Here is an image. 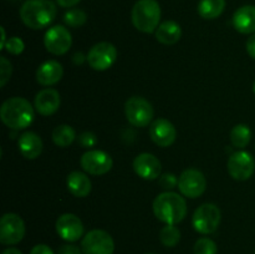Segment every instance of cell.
Instances as JSON below:
<instances>
[{
  "label": "cell",
  "mask_w": 255,
  "mask_h": 254,
  "mask_svg": "<svg viewBox=\"0 0 255 254\" xmlns=\"http://www.w3.org/2000/svg\"><path fill=\"white\" fill-rule=\"evenodd\" d=\"M153 213L158 221L176 226L187 216V202L181 194L166 191L154 198Z\"/></svg>",
  "instance_id": "obj_1"
},
{
  "label": "cell",
  "mask_w": 255,
  "mask_h": 254,
  "mask_svg": "<svg viewBox=\"0 0 255 254\" xmlns=\"http://www.w3.org/2000/svg\"><path fill=\"white\" fill-rule=\"evenodd\" d=\"M57 15V7L51 0H26L20 7V17L27 27L34 30L49 26Z\"/></svg>",
  "instance_id": "obj_2"
},
{
  "label": "cell",
  "mask_w": 255,
  "mask_h": 254,
  "mask_svg": "<svg viewBox=\"0 0 255 254\" xmlns=\"http://www.w3.org/2000/svg\"><path fill=\"white\" fill-rule=\"evenodd\" d=\"M0 117L9 128L24 129L34 121V107L24 97H11L1 105Z\"/></svg>",
  "instance_id": "obj_3"
},
{
  "label": "cell",
  "mask_w": 255,
  "mask_h": 254,
  "mask_svg": "<svg viewBox=\"0 0 255 254\" xmlns=\"http://www.w3.org/2000/svg\"><path fill=\"white\" fill-rule=\"evenodd\" d=\"M132 24L146 34L156 31L161 20V7L156 0H138L132 7Z\"/></svg>",
  "instance_id": "obj_4"
},
{
  "label": "cell",
  "mask_w": 255,
  "mask_h": 254,
  "mask_svg": "<svg viewBox=\"0 0 255 254\" xmlns=\"http://www.w3.org/2000/svg\"><path fill=\"white\" fill-rule=\"evenodd\" d=\"M222 214L218 207L213 203H203L194 211L192 226L201 234H211L217 231L221 224Z\"/></svg>",
  "instance_id": "obj_5"
},
{
  "label": "cell",
  "mask_w": 255,
  "mask_h": 254,
  "mask_svg": "<svg viewBox=\"0 0 255 254\" xmlns=\"http://www.w3.org/2000/svg\"><path fill=\"white\" fill-rule=\"evenodd\" d=\"M125 115L131 125L136 127H146L153 119V107L146 99L133 96L125 104Z\"/></svg>",
  "instance_id": "obj_6"
},
{
  "label": "cell",
  "mask_w": 255,
  "mask_h": 254,
  "mask_svg": "<svg viewBox=\"0 0 255 254\" xmlns=\"http://www.w3.org/2000/svg\"><path fill=\"white\" fill-rule=\"evenodd\" d=\"M25 236V223L15 213H5L0 219V242L5 246L20 243Z\"/></svg>",
  "instance_id": "obj_7"
},
{
  "label": "cell",
  "mask_w": 255,
  "mask_h": 254,
  "mask_svg": "<svg viewBox=\"0 0 255 254\" xmlns=\"http://www.w3.org/2000/svg\"><path fill=\"white\" fill-rule=\"evenodd\" d=\"M81 249L85 254H114L115 242L107 232L92 229L82 238Z\"/></svg>",
  "instance_id": "obj_8"
},
{
  "label": "cell",
  "mask_w": 255,
  "mask_h": 254,
  "mask_svg": "<svg viewBox=\"0 0 255 254\" xmlns=\"http://www.w3.org/2000/svg\"><path fill=\"white\" fill-rule=\"evenodd\" d=\"M179 192L188 198H198L206 192L207 179L201 171L188 168L181 173L178 178Z\"/></svg>",
  "instance_id": "obj_9"
},
{
  "label": "cell",
  "mask_w": 255,
  "mask_h": 254,
  "mask_svg": "<svg viewBox=\"0 0 255 254\" xmlns=\"http://www.w3.org/2000/svg\"><path fill=\"white\" fill-rule=\"evenodd\" d=\"M117 60V49L110 42H99L90 49L87 62L96 71L109 70Z\"/></svg>",
  "instance_id": "obj_10"
},
{
  "label": "cell",
  "mask_w": 255,
  "mask_h": 254,
  "mask_svg": "<svg viewBox=\"0 0 255 254\" xmlns=\"http://www.w3.org/2000/svg\"><path fill=\"white\" fill-rule=\"evenodd\" d=\"M82 169L92 176H101L111 171L114 166L112 157L101 149H90L80 159Z\"/></svg>",
  "instance_id": "obj_11"
},
{
  "label": "cell",
  "mask_w": 255,
  "mask_h": 254,
  "mask_svg": "<svg viewBox=\"0 0 255 254\" xmlns=\"http://www.w3.org/2000/svg\"><path fill=\"white\" fill-rule=\"evenodd\" d=\"M44 45L50 54L64 55L71 47L72 36L65 26L55 25L45 32Z\"/></svg>",
  "instance_id": "obj_12"
},
{
  "label": "cell",
  "mask_w": 255,
  "mask_h": 254,
  "mask_svg": "<svg viewBox=\"0 0 255 254\" xmlns=\"http://www.w3.org/2000/svg\"><path fill=\"white\" fill-rule=\"evenodd\" d=\"M228 172L236 181H247L255 171L253 154L247 151L234 152L228 159Z\"/></svg>",
  "instance_id": "obj_13"
},
{
  "label": "cell",
  "mask_w": 255,
  "mask_h": 254,
  "mask_svg": "<svg viewBox=\"0 0 255 254\" xmlns=\"http://www.w3.org/2000/svg\"><path fill=\"white\" fill-rule=\"evenodd\" d=\"M56 232L64 241L76 242L84 234V224L81 219L72 213H65L57 218Z\"/></svg>",
  "instance_id": "obj_14"
},
{
  "label": "cell",
  "mask_w": 255,
  "mask_h": 254,
  "mask_svg": "<svg viewBox=\"0 0 255 254\" xmlns=\"http://www.w3.org/2000/svg\"><path fill=\"white\" fill-rule=\"evenodd\" d=\"M133 169L136 174L146 181H153L161 177V162L152 153H139L133 159Z\"/></svg>",
  "instance_id": "obj_15"
},
{
  "label": "cell",
  "mask_w": 255,
  "mask_h": 254,
  "mask_svg": "<svg viewBox=\"0 0 255 254\" xmlns=\"http://www.w3.org/2000/svg\"><path fill=\"white\" fill-rule=\"evenodd\" d=\"M149 137L159 147H169L174 143L177 129L167 119H157L149 126Z\"/></svg>",
  "instance_id": "obj_16"
},
{
  "label": "cell",
  "mask_w": 255,
  "mask_h": 254,
  "mask_svg": "<svg viewBox=\"0 0 255 254\" xmlns=\"http://www.w3.org/2000/svg\"><path fill=\"white\" fill-rule=\"evenodd\" d=\"M61 99L57 90L55 89H44L39 91L35 96L34 106L35 110L41 116H51L59 110Z\"/></svg>",
  "instance_id": "obj_17"
},
{
  "label": "cell",
  "mask_w": 255,
  "mask_h": 254,
  "mask_svg": "<svg viewBox=\"0 0 255 254\" xmlns=\"http://www.w3.org/2000/svg\"><path fill=\"white\" fill-rule=\"evenodd\" d=\"M62 75H64L62 65L55 60H49L42 62L37 67L36 81L42 86H52L62 79Z\"/></svg>",
  "instance_id": "obj_18"
},
{
  "label": "cell",
  "mask_w": 255,
  "mask_h": 254,
  "mask_svg": "<svg viewBox=\"0 0 255 254\" xmlns=\"http://www.w3.org/2000/svg\"><path fill=\"white\" fill-rule=\"evenodd\" d=\"M17 147L22 157L26 159H35L41 154L44 144L39 134L32 131H27L19 137Z\"/></svg>",
  "instance_id": "obj_19"
},
{
  "label": "cell",
  "mask_w": 255,
  "mask_h": 254,
  "mask_svg": "<svg viewBox=\"0 0 255 254\" xmlns=\"http://www.w3.org/2000/svg\"><path fill=\"white\" fill-rule=\"evenodd\" d=\"M233 26L241 34H254L255 32V6L244 5L239 7L233 15Z\"/></svg>",
  "instance_id": "obj_20"
},
{
  "label": "cell",
  "mask_w": 255,
  "mask_h": 254,
  "mask_svg": "<svg viewBox=\"0 0 255 254\" xmlns=\"http://www.w3.org/2000/svg\"><path fill=\"white\" fill-rule=\"evenodd\" d=\"M66 186L70 193L74 194L75 197H79V198L87 197L92 189V184L89 177L79 171H74L67 174Z\"/></svg>",
  "instance_id": "obj_21"
},
{
  "label": "cell",
  "mask_w": 255,
  "mask_h": 254,
  "mask_svg": "<svg viewBox=\"0 0 255 254\" xmlns=\"http://www.w3.org/2000/svg\"><path fill=\"white\" fill-rule=\"evenodd\" d=\"M182 36V27L173 20H167L159 24L156 30L157 41L163 45H174Z\"/></svg>",
  "instance_id": "obj_22"
},
{
  "label": "cell",
  "mask_w": 255,
  "mask_h": 254,
  "mask_svg": "<svg viewBox=\"0 0 255 254\" xmlns=\"http://www.w3.org/2000/svg\"><path fill=\"white\" fill-rule=\"evenodd\" d=\"M226 9V0H201L198 4V14L203 19H217Z\"/></svg>",
  "instance_id": "obj_23"
},
{
  "label": "cell",
  "mask_w": 255,
  "mask_h": 254,
  "mask_svg": "<svg viewBox=\"0 0 255 254\" xmlns=\"http://www.w3.org/2000/svg\"><path fill=\"white\" fill-rule=\"evenodd\" d=\"M76 138V132L69 125H60V126L55 127V129L52 131V141L56 146L62 147V148L69 147Z\"/></svg>",
  "instance_id": "obj_24"
},
{
  "label": "cell",
  "mask_w": 255,
  "mask_h": 254,
  "mask_svg": "<svg viewBox=\"0 0 255 254\" xmlns=\"http://www.w3.org/2000/svg\"><path fill=\"white\" fill-rule=\"evenodd\" d=\"M252 139V131L247 125L239 124L231 131V142L237 148H244Z\"/></svg>",
  "instance_id": "obj_25"
},
{
  "label": "cell",
  "mask_w": 255,
  "mask_h": 254,
  "mask_svg": "<svg viewBox=\"0 0 255 254\" xmlns=\"http://www.w3.org/2000/svg\"><path fill=\"white\" fill-rule=\"evenodd\" d=\"M159 239L162 244L168 248L176 247L181 241V231L174 224H166L159 232Z\"/></svg>",
  "instance_id": "obj_26"
},
{
  "label": "cell",
  "mask_w": 255,
  "mask_h": 254,
  "mask_svg": "<svg viewBox=\"0 0 255 254\" xmlns=\"http://www.w3.org/2000/svg\"><path fill=\"white\" fill-rule=\"evenodd\" d=\"M87 15L84 10L80 9H72L69 10L67 12H65L64 15V21L67 26L71 27H79L86 22Z\"/></svg>",
  "instance_id": "obj_27"
},
{
  "label": "cell",
  "mask_w": 255,
  "mask_h": 254,
  "mask_svg": "<svg viewBox=\"0 0 255 254\" xmlns=\"http://www.w3.org/2000/svg\"><path fill=\"white\" fill-rule=\"evenodd\" d=\"M194 254H217L218 247L216 242L209 238H199L194 243L193 247Z\"/></svg>",
  "instance_id": "obj_28"
},
{
  "label": "cell",
  "mask_w": 255,
  "mask_h": 254,
  "mask_svg": "<svg viewBox=\"0 0 255 254\" xmlns=\"http://www.w3.org/2000/svg\"><path fill=\"white\" fill-rule=\"evenodd\" d=\"M12 72L11 62L5 56L0 57V87H4L10 80Z\"/></svg>",
  "instance_id": "obj_29"
},
{
  "label": "cell",
  "mask_w": 255,
  "mask_h": 254,
  "mask_svg": "<svg viewBox=\"0 0 255 254\" xmlns=\"http://www.w3.org/2000/svg\"><path fill=\"white\" fill-rule=\"evenodd\" d=\"M5 50H6L9 54L12 55H20L25 49V44L20 37L12 36L10 39H7L6 44H5Z\"/></svg>",
  "instance_id": "obj_30"
},
{
  "label": "cell",
  "mask_w": 255,
  "mask_h": 254,
  "mask_svg": "<svg viewBox=\"0 0 255 254\" xmlns=\"http://www.w3.org/2000/svg\"><path fill=\"white\" fill-rule=\"evenodd\" d=\"M77 143L80 144L84 148H91V147H95L99 142L97 139V136L94 133V132H82L80 136H77Z\"/></svg>",
  "instance_id": "obj_31"
},
{
  "label": "cell",
  "mask_w": 255,
  "mask_h": 254,
  "mask_svg": "<svg viewBox=\"0 0 255 254\" xmlns=\"http://www.w3.org/2000/svg\"><path fill=\"white\" fill-rule=\"evenodd\" d=\"M159 186L166 191L178 187V178L173 173H164L159 177Z\"/></svg>",
  "instance_id": "obj_32"
},
{
  "label": "cell",
  "mask_w": 255,
  "mask_h": 254,
  "mask_svg": "<svg viewBox=\"0 0 255 254\" xmlns=\"http://www.w3.org/2000/svg\"><path fill=\"white\" fill-rule=\"evenodd\" d=\"M59 254H85L82 249L72 244H65L59 248Z\"/></svg>",
  "instance_id": "obj_33"
},
{
  "label": "cell",
  "mask_w": 255,
  "mask_h": 254,
  "mask_svg": "<svg viewBox=\"0 0 255 254\" xmlns=\"http://www.w3.org/2000/svg\"><path fill=\"white\" fill-rule=\"evenodd\" d=\"M30 254H54V252L46 244H36L35 247H32Z\"/></svg>",
  "instance_id": "obj_34"
},
{
  "label": "cell",
  "mask_w": 255,
  "mask_h": 254,
  "mask_svg": "<svg viewBox=\"0 0 255 254\" xmlns=\"http://www.w3.org/2000/svg\"><path fill=\"white\" fill-rule=\"evenodd\" d=\"M247 52L249 54V56L255 60V34L247 40Z\"/></svg>",
  "instance_id": "obj_35"
},
{
  "label": "cell",
  "mask_w": 255,
  "mask_h": 254,
  "mask_svg": "<svg viewBox=\"0 0 255 254\" xmlns=\"http://www.w3.org/2000/svg\"><path fill=\"white\" fill-rule=\"evenodd\" d=\"M56 2L61 7H71L75 6L76 4H79L80 0H56Z\"/></svg>",
  "instance_id": "obj_36"
},
{
  "label": "cell",
  "mask_w": 255,
  "mask_h": 254,
  "mask_svg": "<svg viewBox=\"0 0 255 254\" xmlns=\"http://www.w3.org/2000/svg\"><path fill=\"white\" fill-rule=\"evenodd\" d=\"M1 45H0V50H2L5 47V44H6V35H5V29L4 27H1Z\"/></svg>",
  "instance_id": "obj_37"
},
{
  "label": "cell",
  "mask_w": 255,
  "mask_h": 254,
  "mask_svg": "<svg viewBox=\"0 0 255 254\" xmlns=\"http://www.w3.org/2000/svg\"><path fill=\"white\" fill-rule=\"evenodd\" d=\"M2 254H22V253L16 248H6L4 252H2Z\"/></svg>",
  "instance_id": "obj_38"
},
{
  "label": "cell",
  "mask_w": 255,
  "mask_h": 254,
  "mask_svg": "<svg viewBox=\"0 0 255 254\" xmlns=\"http://www.w3.org/2000/svg\"><path fill=\"white\" fill-rule=\"evenodd\" d=\"M253 92L255 94V81H254V84H253Z\"/></svg>",
  "instance_id": "obj_39"
},
{
  "label": "cell",
  "mask_w": 255,
  "mask_h": 254,
  "mask_svg": "<svg viewBox=\"0 0 255 254\" xmlns=\"http://www.w3.org/2000/svg\"><path fill=\"white\" fill-rule=\"evenodd\" d=\"M10 1H17V0H10Z\"/></svg>",
  "instance_id": "obj_40"
},
{
  "label": "cell",
  "mask_w": 255,
  "mask_h": 254,
  "mask_svg": "<svg viewBox=\"0 0 255 254\" xmlns=\"http://www.w3.org/2000/svg\"><path fill=\"white\" fill-rule=\"evenodd\" d=\"M149 254H152V253H149Z\"/></svg>",
  "instance_id": "obj_41"
},
{
  "label": "cell",
  "mask_w": 255,
  "mask_h": 254,
  "mask_svg": "<svg viewBox=\"0 0 255 254\" xmlns=\"http://www.w3.org/2000/svg\"><path fill=\"white\" fill-rule=\"evenodd\" d=\"M254 254H255V253H254Z\"/></svg>",
  "instance_id": "obj_42"
}]
</instances>
